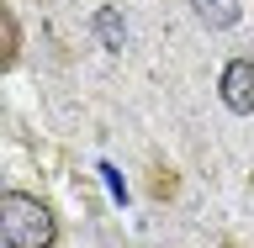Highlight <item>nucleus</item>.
<instances>
[{"label": "nucleus", "mask_w": 254, "mask_h": 248, "mask_svg": "<svg viewBox=\"0 0 254 248\" xmlns=\"http://www.w3.org/2000/svg\"><path fill=\"white\" fill-rule=\"evenodd\" d=\"M53 238H59V222L48 201L27 190H0V243L5 248H53Z\"/></svg>", "instance_id": "f257e3e1"}, {"label": "nucleus", "mask_w": 254, "mask_h": 248, "mask_svg": "<svg viewBox=\"0 0 254 248\" xmlns=\"http://www.w3.org/2000/svg\"><path fill=\"white\" fill-rule=\"evenodd\" d=\"M217 95H222V106L233 111V116H249L254 111V58H233L228 63Z\"/></svg>", "instance_id": "f03ea898"}, {"label": "nucleus", "mask_w": 254, "mask_h": 248, "mask_svg": "<svg viewBox=\"0 0 254 248\" xmlns=\"http://www.w3.org/2000/svg\"><path fill=\"white\" fill-rule=\"evenodd\" d=\"M190 11L201 16L206 27H238L244 5H238V0H190Z\"/></svg>", "instance_id": "7ed1b4c3"}, {"label": "nucleus", "mask_w": 254, "mask_h": 248, "mask_svg": "<svg viewBox=\"0 0 254 248\" xmlns=\"http://www.w3.org/2000/svg\"><path fill=\"white\" fill-rule=\"evenodd\" d=\"M16 53H21V27H16V16L0 5V69H11Z\"/></svg>", "instance_id": "20e7f679"}, {"label": "nucleus", "mask_w": 254, "mask_h": 248, "mask_svg": "<svg viewBox=\"0 0 254 248\" xmlns=\"http://www.w3.org/2000/svg\"><path fill=\"white\" fill-rule=\"evenodd\" d=\"M95 32H101V43L117 53V48L127 43V32H122V16H117V5H106V11H95Z\"/></svg>", "instance_id": "39448f33"}, {"label": "nucleus", "mask_w": 254, "mask_h": 248, "mask_svg": "<svg viewBox=\"0 0 254 248\" xmlns=\"http://www.w3.org/2000/svg\"><path fill=\"white\" fill-rule=\"evenodd\" d=\"M101 180L111 185V196H117V201H127V190H122V180H117V169H111V164H101Z\"/></svg>", "instance_id": "423d86ee"}]
</instances>
